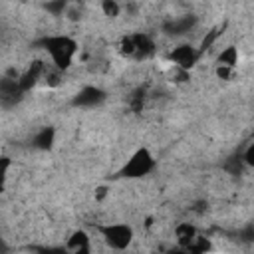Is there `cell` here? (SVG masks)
I'll return each mask as SVG.
<instances>
[{"instance_id":"1","label":"cell","mask_w":254,"mask_h":254,"mask_svg":"<svg viewBox=\"0 0 254 254\" xmlns=\"http://www.w3.org/2000/svg\"><path fill=\"white\" fill-rule=\"evenodd\" d=\"M38 48H42L44 52H48L52 64L62 69V71H67L73 64V58L77 54V42L71 38V36H65V34H52V36H44L36 42Z\"/></svg>"},{"instance_id":"2","label":"cell","mask_w":254,"mask_h":254,"mask_svg":"<svg viewBox=\"0 0 254 254\" xmlns=\"http://www.w3.org/2000/svg\"><path fill=\"white\" fill-rule=\"evenodd\" d=\"M155 167H157L155 155L147 147H139L123 163V167L119 169L117 177H121V179H143V177L151 175L155 171Z\"/></svg>"},{"instance_id":"3","label":"cell","mask_w":254,"mask_h":254,"mask_svg":"<svg viewBox=\"0 0 254 254\" xmlns=\"http://www.w3.org/2000/svg\"><path fill=\"white\" fill-rule=\"evenodd\" d=\"M97 232L105 240V244L113 250H125L133 240V228L123 222H109L97 226Z\"/></svg>"},{"instance_id":"4","label":"cell","mask_w":254,"mask_h":254,"mask_svg":"<svg viewBox=\"0 0 254 254\" xmlns=\"http://www.w3.org/2000/svg\"><path fill=\"white\" fill-rule=\"evenodd\" d=\"M105 99H107L105 89H101L97 85H83L71 97V105L73 107H79V109H91V107H99Z\"/></svg>"},{"instance_id":"5","label":"cell","mask_w":254,"mask_h":254,"mask_svg":"<svg viewBox=\"0 0 254 254\" xmlns=\"http://www.w3.org/2000/svg\"><path fill=\"white\" fill-rule=\"evenodd\" d=\"M167 60H169L171 64H175L177 67L189 71V69L200 60V52H198V48H194V46H190V44H181V46H177V48H173V50L169 52Z\"/></svg>"},{"instance_id":"6","label":"cell","mask_w":254,"mask_h":254,"mask_svg":"<svg viewBox=\"0 0 254 254\" xmlns=\"http://www.w3.org/2000/svg\"><path fill=\"white\" fill-rule=\"evenodd\" d=\"M18 77H20V75H14V77L4 75V77L0 79V101H2V107H4V109L14 107V105L22 99V95L26 93V91L22 89Z\"/></svg>"},{"instance_id":"7","label":"cell","mask_w":254,"mask_h":254,"mask_svg":"<svg viewBox=\"0 0 254 254\" xmlns=\"http://www.w3.org/2000/svg\"><path fill=\"white\" fill-rule=\"evenodd\" d=\"M44 73H46V64L42 62V60H34L22 73H20V85H22V89L24 91H30L42 77H44Z\"/></svg>"},{"instance_id":"8","label":"cell","mask_w":254,"mask_h":254,"mask_svg":"<svg viewBox=\"0 0 254 254\" xmlns=\"http://www.w3.org/2000/svg\"><path fill=\"white\" fill-rule=\"evenodd\" d=\"M196 22H198L196 16L187 14V16H181V18H175V20L163 24V32L169 36H185L196 26Z\"/></svg>"},{"instance_id":"9","label":"cell","mask_w":254,"mask_h":254,"mask_svg":"<svg viewBox=\"0 0 254 254\" xmlns=\"http://www.w3.org/2000/svg\"><path fill=\"white\" fill-rule=\"evenodd\" d=\"M65 250L73 252V254H87L91 252V244H89V234L81 228L73 230L69 236H67V242H65Z\"/></svg>"},{"instance_id":"10","label":"cell","mask_w":254,"mask_h":254,"mask_svg":"<svg viewBox=\"0 0 254 254\" xmlns=\"http://www.w3.org/2000/svg\"><path fill=\"white\" fill-rule=\"evenodd\" d=\"M54 143H56V127H52V125L42 127L32 137V147H36L38 151H52Z\"/></svg>"},{"instance_id":"11","label":"cell","mask_w":254,"mask_h":254,"mask_svg":"<svg viewBox=\"0 0 254 254\" xmlns=\"http://www.w3.org/2000/svg\"><path fill=\"white\" fill-rule=\"evenodd\" d=\"M196 228L190 224V222H179L177 226H175V238H177V244L183 248V250H187V246L196 238Z\"/></svg>"},{"instance_id":"12","label":"cell","mask_w":254,"mask_h":254,"mask_svg":"<svg viewBox=\"0 0 254 254\" xmlns=\"http://www.w3.org/2000/svg\"><path fill=\"white\" fill-rule=\"evenodd\" d=\"M135 36V46H137V54H135V58H139V60H145V58H149V56H153L155 54V42H153V38L149 36V34H143V32H139V34H133Z\"/></svg>"},{"instance_id":"13","label":"cell","mask_w":254,"mask_h":254,"mask_svg":"<svg viewBox=\"0 0 254 254\" xmlns=\"http://www.w3.org/2000/svg\"><path fill=\"white\" fill-rule=\"evenodd\" d=\"M240 60L238 48L236 46H226L224 50H220V54L216 56V65H228V67H236Z\"/></svg>"},{"instance_id":"14","label":"cell","mask_w":254,"mask_h":254,"mask_svg":"<svg viewBox=\"0 0 254 254\" xmlns=\"http://www.w3.org/2000/svg\"><path fill=\"white\" fill-rule=\"evenodd\" d=\"M244 167H246V165H244V161H242V155H232V157H228L226 163H224V171L230 173V175H240Z\"/></svg>"},{"instance_id":"15","label":"cell","mask_w":254,"mask_h":254,"mask_svg":"<svg viewBox=\"0 0 254 254\" xmlns=\"http://www.w3.org/2000/svg\"><path fill=\"white\" fill-rule=\"evenodd\" d=\"M44 8H46L52 16L60 18V16H64V14L67 12V0H48V2L44 4Z\"/></svg>"},{"instance_id":"16","label":"cell","mask_w":254,"mask_h":254,"mask_svg":"<svg viewBox=\"0 0 254 254\" xmlns=\"http://www.w3.org/2000/svg\"><path fill=\"white\" fill-rule=\"evenodd\" d=\"M119 52L127 58H135L137 54V46H135V36H123L121 44H119Z\"/></svg>"},{"instance_id":"17","label":"cell","mask_w":254,"mask_h":254,"mask_svg":"<svg viewBox=\"0 0 254 254\" xmlns=\"http://www.w3.org/2000/svg\"><path fill=\"white\" fill-rule=\"evenodd\" d=\"M101 10L107 18H117L121 14V4L117 0H101Z\"/></svg>"},{"instance_id":"18","label":"cell","mask_w":254,"mask_h":254,"mask_svg":"<svg viewBox=\"0 0 254 254\" xmlns=\"http://www.w3.org/2000/svg\"><path fill=\"white\" fill-rule=\"evenodd\" d=\"M218 36H220V28H212L210 32H206V36H204V40L200 42V48H198V52H200V56L218 40Z\"/></svg>"},{"instance_id":"19","label":"cell","mask_w":254,"mask_h":254,"mask_svg":"<svg viewBox=\"0 0 254 254\" xmlns=\"http://www.w3.org/2000/svg\"><path fill=\"white\" fill-rule=\"evenodd\" d=\"M212 246H210V242L206 240V238H202V236H198L196 234V238L187 246V250L189 252H206V250H210Z\"/></svg>"},{"instance_id":"20","label":"cell","mask_w":254,"mask_h":254,"mask_svg":"<svg viewBox=\"0 0 254 254\" xmlns=\"http://www.w3.org/2000/svg\"><path fill=\"white\" fill-rule=\"evenodd\" d=\"M238 238H240V242L252 244V242H254V224H246V226L238 232Z\"/></svg>"},{"instance_id":"21","label":"cell","mask_w":254,"mask_h":254,"mask_svg":"<svg viewBox=\"0 0 254 254\" xmlns=\"http://www.w3.org/2000/svg\"><path fill=\"white\" fill-rule=\"evenodd\" d=\"M242 161H244V165L246 167H250V169H254V143H250L242 153Z\"/></svg>"},{"instance_id":"22","label":"cell","mask_w":254,"mask_h":254,"mask_svg":"<svg viewBox=\"0 0 254 254\" xmlns=\"http://www.w3.org/2000/svg\"><path fill=\"white\" fill-rule=\"evenodd\" d=\"M232 69L234 67H228V65H216V77H220V79H230V75H232Z\"/></svg>"},{"instance_id":"23","label":"cell","mask_w":254,"mask_h":254,"mask_svg":"<svg viewBox=\"0 0 254 254\" xmlns=\"http://www.w3.org/2000/svg\"><path fill=\"white\" fill-rule=\"evenodd\" d=\"M8 167H10V159L8 157H2V177L8 175Z\"/></svg>"}]
</instances>
